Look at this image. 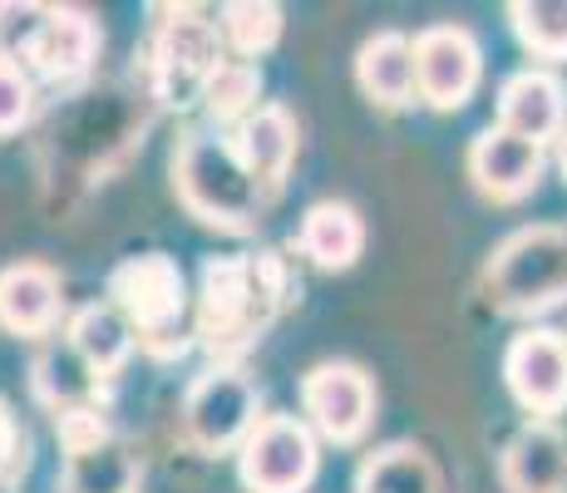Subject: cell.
Wrapping results in <instances>:
<instances>
[{
    "label": "cell",
    "mask_w": 567,
    "mask_h": 493,
    "mask_svg": "<svg viewBox=\"0 0 567 493\" xmlns=\"http://www.w3.org/2000/svg\"><path fill=\"white\" fill-rule=\"evenodd\" d=\"M287 296V267L271 251H247V257H213L203 267L198 291V336L213 356L261 341L271 316Z\"/></svg>",
    "instance_id": "1"
},
{
    "label": "cell",
    "mask_w": 567,
    "mask_h": 493,
    "mask_svg": "<svg viewBox=\"0 0 567 493\" xmlns=\"http://www.w3.org/2000/svg\"><path fill=\"white\" fill-rule=\"evenodd\" d=\"M173 183H178V197L188 203V213H198L203 223L227 227V233H257L267 193L243 168L233 144L188 134V144L178 148V163H173Z\"/></svg>",
    "instance_id": "2"
},
{
    "label": "cell",
    "mask_w": 567,
    "mask_h": 493,
    "mask_svg": "<svg viewBox=\"0 0 567 493\" xmlns=\"http://www.w3.org/2000/svg\"><path fill=\"white\" fill-rule=\"evenodd\" d=\"M488 301L514 316L548 311L567 296V237L558 227L514 233L488 261Z\"/></svg>",
    "instance_id": "3"
},
{
    "label": "cell",
    "mask_w": 567,
    "mask_h": 493,
    "mask_svg": "<svg viewBox=\"0 0 567 493\" xmlns=\"http://www.w3.org/2000/svg\"><path fill=\"white\" fill-rule=\"evenodd\" d=\"M100 30L84 10H45L20 6L0 10V60H30L50 80H74L90 70Z\"/></svg>",
    "instance_id": "4"
},
{
    "label": "cell",
    "mask_w": 567,
    "mask_h": 493,
    "mask_svg": "<svg viewBox=\"0 0 567 493\" xmlns=\"http://www.w3.org/2000/svg\"><path fill=\"white\" fill-rule=\"evenodd\" d=\"M109 296H114V311L124 316L128 326L158 341V336H173L183 321V306H188V287H183V267L163 251H144V257H128L124 267L109 281Z\"/></svg>",
    "instance_id": "5"
},
{
    "label": "cell",
    "mask_w": 567,
    "mask_h": 493,
    "mask_svg": "<svg viewBox=\"0 0 567 493\" xmlns=\"http://www.w3.org/2000/svg\"><path fill=\"white\" fill-rule=\"evenodd\" d=\"M183 424H188L193 444L207 454H223L233 444L243 449V440L257 430V386L243 370L213 366L183 400Z\"/></svg>",
    "instance_id": "6"
},
{
    "label": "cell",
    "mask_w": 567,
    "mask_h": 493,
    "mask_svg": "<svg viewBox=\"0 0 567 493\" xmlns=\"http://www.w3.org/2000/svg\"><path fill=\"white\" fill-rule=\"evenodd\" d=\"M237 469L252 493H301L316 474V440L291 414H267L243 440Z\"/></svg>",
    "instance_id": "7"
},
{
    "label": "cell",
    "mask_w": 567,
    "mask_h": 493,
    "mask_svg": "<svg viewBox=\"0 0 567 493\" xmlns=\"http://www.w3.org/2000/svg\"><path fill=\"white\" fill-rule=\"evenodd\" d=\"M301 404H307L311 424L336 444L361 440L375 420V386L361 366H346V360H326L301 380Z\"/></svg>",
    "instance_id": "8"
},
{
    "label": "cell",
    "mask_w": 567,
    "mask_h": 493,
    "mask_svg": "<svg viewBox=\"0 0 567 493\" xmlns=\"http://www.w3.org/2000/svg\"><path fill=\"white\" fill-rule=\"evenodd\" d=\"M478 45L460 25H434L414 40V90L434 109H464L478 84Z\"/></svg>",
    "instance_id": "9"
},
{
    "label": "cell",
    "mask_w": 567,
    "mask_h": 493,
    "mask_svg": "<svg viewBox=\"0 0 567 493\" xmlns=\"http://www.w3.org/2000/svg\"><path fill=\"white\" fill-rule=\"evenodd\" d=\"M217 64H223L217 25L203 20L198 10H178L158 35V84L168 94V104H188L193 94H203Z\"/></svg>",
    "instance_id": "10"
},
{
    "label": "cell",
    "mask_w": 567,
    "mask_h": 493,
    "mask_svg": "<svg viewBox=\"0 0 567 493\" xmlns=\"http://www.w3.org/2000/svg\"><path fill=\"white\" fill-rule=\"evenodd\" d=\"M60 440L70 449V493H128L134 469L94 410L60 414Z\"/></svg>",
    "instance_id": "11"
},
{
    "label": "cell",
    "mask_w": 567,
    "mask_h": 493,
    "mask_svg": "<svg viewBox=\"0 0 567 493\" xmlns=\"http://www.w3.org/2000/svg\"><path fill=\"white\" fill-rule=\"evenodd\" d=\"M508 390L523 410L533 414H558L567 404V341L553 331H523L514 336L504 356Z\"/></svg>",
    "instance_id": "12"
},
{
    "label": "cell",
    "mask_w": 567,
    "mask_h": 493,
    "mask_svg": "<svg viewBox=\"0 0 567 493\" xmlns=\"http://www.w3.org/2000/svg\"><path fill=\"white\" fill-rule=\"evenodd\" d=\"M468 173H474L478 193L498 197V203H518L538 188L543 178V148L528 138H514L504 129H484L468 148Z\"/></svg>",
    "instance_id": "13"
},
{
    "label": "cell",
    "mask_w": 567,
    "mask_h": 493,
    "mask_svg": "<svg viewBox=\"0 0 567 493\" xmlns=\"http://www.w3.org/2000/svg\"><path fill=\"white\" fill-rule=\"evenodd\" d=\"M498 474L508 493H567V440L553 424H528L508 440Z\"/></svg>",
    "instance_id": "14"
},
{
    "label": "cell",
    "mask_w": 567,
    "mask_h": 493,
    "mask_svg": "<svg viewBox=\"0 0 567 493\" xmlns=\"http://www.w3.org/2000/svg\"><path fill=\"white\" fill-rule=\"evenodd\" d=\"M498 129L543 148L563 129V84L543 70H523L498 90Z\"/></svg>",
    "instance_id": "15"
},
{
    "label": "cell",
    "mask_w": 567,
    "mask_h": 493,
    "mask_svg": "<svg viewBox=\"0 0 567 493\" xmlns=\"http://www.w3.org/2000/svg\"><path fill=\"white\" fill-rule=\"evenodd\" d=\"M233 148L243 158V168L261 183V193H277L291 158H297V124H291V114L281 104H267L237 129Z\"/></svg>",
    "instance_id": "16"
},
{
    "label": "cell",
    "mask_w": 567,
    "mask_h": 493,
    "mask_svg": "<svg viewBox=\"0 0 567 493\" xmlns=\"http://www.w3.org/2000/svg\"><path fill=\"white\" fill-rule=\"evenodd\" d=\"M60 316V277L40 261L0 271V326L16 336H45Z\"/></svg>",
    "instance_id": "17"
},
{
    "label": "cell",
    "mask_w": 567,
    "mask_h": 493,
    "mask_svg": "<svg viewBox=\"0 0 567 493\" xmlns=\"http://www.w3.org/2000/svg\"><path fill=\"white\" fill-rule=\"evenodd\" d=\"M297 243H301V251H307L316 267L346 271V267H355V257H361L365 227H361V217H355V207H346V203H316L311 213L301 217Z\"/></svg>",
    "instance_id": "18"
},
{
    "label": "cell",
    "mask_w": 567,
    "mask_h": 493,
    "mask_svg": "<svg viewBox=\"0 0 567 493\" xmlns=\"http://www.w3.org/2000/svg\"><path fill=\"white\" fill-rule=\"evenodd\" d=\"M355 80H361L365 99H375V104H385V109L410 104V94H414V45L405 35H395V30L365 40L361 60H355Z\"/></svg>",
    "instance_id": "19"
},
{
    "label": "cell",
    "mask_w": 567,
    "mask_h": 493,
    "mask_svg": "<svg viewBox=\"0 0 567 493\" xmlns=\"http://www.w3.org/2000/svg\"><path fill=\"white\" fill-rule=\"evenodd\" d=\"M70 346H74V356L94 370V376H114V370L128 360L134 326L114 311V301L109 306H84V311H74V321H70Z\"/></svg>",
    "instance_id": "20"
},
{
    "label": "cell",
    "mask_w": 567,
    "mask_h": 493,
    "mask_svg": "<svg viewBox=\"0 0 567 493\" xmlns=\"http://www.w3.org/2000/svg\"><path fill=\"white\" fill-rule=\"evenodd\" d=\"M355 493H440L430 454L414 444H385L361 464Z\"/></svg>",
    "instance_id": "21"
},
{
    "label": "cell",
    "mask_w": 567,
    "mask_h": 493,
    "mask_svg": "<svg viewBox=\"0 0 567 493\" xmlns=\"http://www.w3.org/2000/svg\"><path fill=\"white\" fill-rule=\"evenodd\" d=\"M94 380H100V376H94V370L84 366L80 356H74V346L45 350V356H40V366H35V390L45 394V400H50L60 414L84 410V400H90Z\"/></svg>",
    "instance_id": "22"
},
{
    "label": "cell",
    "mask_w": 567,
    "mask_h": 493,
    "mask_svg": "<svg viewBox=\"0 0 567 493\" xmlns=\"http://www.w3.org/2000/svg\"><path fill=\"white\" fill-rule=\"evenodd\" d=\"M508 16L533 54H548V60L567 54V0H514Z\"/></svg>",
    "instance_id": "23"
},
{
    "label": "cell",
    "mask_w": 567,
    "mask_h": 493,
    "mask_svg": "<svg viewBox=\"0 0 567 493\" xmlns=\"http://www.w3.org/2000/svg\"><path fill=\"white\" fill-rule=\"evenodd\" d=\"M257 94H261V74L247 60H223L213 70V80L203 84V99L217 119H243L257 104Z\"/></svg>",
    "instance_id": "24"
},
{
    "label": "cell",
    "mask_w": 567,
    "mask_h": 493,
    "mask_svg": "<svg viewBox=\"0 0 567 493\" xmlns=\"http://www.w3.org/2000/svg\"><path fill=\"white\" fill-rule=\"evenodd\" d=\"M223 35L233 40L237 54H261V50L277 45L281 10L267 6V0H237V6L223 10Z\"/></svg>",
    "instance_id": "25"
},
{
    "label": "cell",
    "mask_w": 567,
    "mask_h": 493,
    "mask_svg": "<svg viewBox=\"0 0 567 493\" xmlns=\"http://www.w3.org/2000/svg\"><path fill=\"white\" fill-rule=\"evenodd\" d=\"M30 119V80L20 64L0 60V134H16Z\"/></svg>",
    "instance_id": "26"
},
{
    "label": "cell",
    "mask_w": 567,
    "mask_h": 493,
    "mask_svg": "<svg viewBox=\"0 0 567 493\" xmlns=\"http://www.w3.org/2000/svg\"><path fill=\"white\" fill-rule=\"evenodd\" d=\"M25 464V434H20L16 414H10V404L0 400V479L16 474V469Z\"/></svg>",
    "instance_id": "27"
},
{
    "label": "cell",
    "mask_w": 567,
    "mask_h": 493,
    "mask_svg": "<svg viewBox=\"0 0 567 493\" xmlns=\"http://www.w3.org/2000/svg\"><path fill=\"white\" fill-rule=\"evenodd\" d=\"M558 163H563V173H567V134H563V153H558Z\"/></svg>",
    "instance_id": "28"
}]
</instances>
